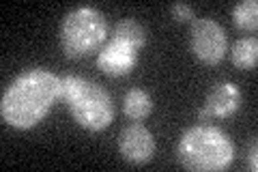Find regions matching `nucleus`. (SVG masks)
<instances>
[{
	"instance_id": "nucleus-3",
	"label": "nucleus",
	"mask_w": 258,
	"mask_h": 172,
	"mask_svg": "<svg viewBox=\"0 0 258 172\" xmlns=\"http://www.w3.org/2000/svg\"><path fill=\"white\" fill-rule=\"evenodd\" d=\"M60 97L67 101L71 117L84 129L101 132L114 119L112 97L97 82L78 76H64L60 78Z\"/></svg>"
},
{
	"instance_id": "nucleus-2",
	"label": "nucleus",
	"mask_w": 258,
	"mask_h": 172,
	"mask_svg": "<svg viewBox=\"0 0 258 172\" xmlns=\"http://www.w3.org/2000/svg\"><path fill=\"white\" fill-rule=\"evenodd\" d=\"M176 157L191 172H217L235 159L232 138L213 125H194L179 138Z\"/></svg>"
},
{
	"instance_id": "nucleus-5",
	"label": "nucleus",
	"mask_w": 258,
	"mask_h": 172,
	"mask_svg": "<svg viewBox=\"0 0 258 172\" xmlns=\"http://www.w3.org/2000/svg\"><path fill=\"white\" fill-rule=\"evenodd\" d=\"M194 56L205 65H217L228 52L226 30L211 18H194L189 28Z\"/></svg>"
},
{
	"instance_id": "nucleus-13",
	"label": "nucleus",
	"mask_w": 258,
	"mask_h": 172,
	"mask_svg": "<svg viewBox=\"0 0 258 172\" xmlns=\"http://www.w3.org/2000/svg\"><path fill=\"white\" fill-rule=\"evenodd\" d=\"M172 15L179 22H187V20H194V9L185 3H174L172 5Z\"/></svg>"
},
{
	"instance_id": "nucleus-1",
	"label": "nucleus",
	"mask_w": 258,
	"mask_h": 172,
	"mask_svg": "<svg viewBox=\"0 0 258 172\" xmlns=\"http://www.w3.org/2000/svg\"><path fill=\"white\" fill-rule=\"evenodd\" d=\"M60 97V78L43 67H32L15 78L0 101L7 125L28 129L47 117Z\"/></svg>"
},
{
	"instance_id": "nucleus-12",
	"label": "nucleus",
	"mask_w": 258,
	"mask_h": 172,
	"mask_svg": "<svg viewBox=\"0 0 258 172\" xmlns=\"http://www.w3.org/2000/svg\"><path fill=\"white\" fill-rule=\"evenodd\" d=\"M232 22L237 24L241 30H256L258 26V3L256 0H243V3L235 5L232 9Z\"/></svg>"
},
{
	"instance_id": "nucleus-8",
	"label": "nucleus",
	"mask_w": 258,
	"mask_h": 172,
	"mask_svg": "<svg viewBox=\"0 0 258 172\" xmlns=\"http://www.w3.org/2000/svg\"><path fill=\"white\" fill-rule=\"evenodd\" d=\"M136 61H138V50H134L132 45L120 43V41H114V39L97 54V67L114 78L125 76V73L132 71Z\"/></svg>"
},
{
	"instance_id": "nucleus-14",
	"label": "nucleus",
	"mask_w": 258,
	"mask_h": 172,
	"mask_svg": "<svg viewBox=\"0 0 258 172\" xmlns=\"http://www.w3.org/2000/svg\"><path fill=\"white\" fill-rule=\"evenodd\" d=\"M247 166H249V170H252V172H256V170H258V144H256V142L252 144V149H249V155H247Z\"/></svg>"
},
{
	"instance_id": "nucleus-4",
	"label": "nucleus",
	"mask_w": 258,
	"mask_h": 172,
	"mask_svg": "<svg viewBox=\"0 0 258 172\" xmlns=\"http://www.w3.org/2000/svg\"><path fill=\"white\" fill-rule=\"evenodd\" d=\"M108 37V22L95 7L71 9L60 22V45L69 59H82L95 52Z\"/></svg>"
},
{
	"instance_id": "nucleus-11",
	"label": "nucleus",
	"mask_w": 258,
	"mask_h": 172,
	"mask_svg": "<svg viewBox=\"0 0 258 172\" xmlns=\"http://www.w3.org/2000/svg\"><path fill=\"white\" fill-rule=\"evenodd\" d=\"M232 65L237 69H254L258 63V41L254 37H241L232 45Z\"/></svg>"
},
{
	"instance_id": "nucleus-9",
	"label": "nucleus",
	"mask_w": 258,
	"mask_h": 172,
	"mask_svg": "<svg viewBox=\"0 0 258 172\" xmlns=\"http://www.w3.org/2000/svg\"><path fill=\"white\" fill-rule=\"evenodd\" d=\"M153 110V99L147 91H142V88H129L125 99H123V112L127 119L132 121H142L147 119Z\"/></svg>"
},
{
	"instance_id": "nucleus-6",
	"label": "nucleus",
	"mask_w": 258,
	"mask_h": 172,
	"mask_svg": "<svg viewBox=\"0 0 258 172\" xmlns=\"http://www.w3.org/2000/svg\"><path fill=\"white\" fill-rule=\"evenodd\" d=\"M118 153L129 163H147L155 153V138L142 123H132L118 136Z\"/></svg>"
},
{
	"instance_id": "nucleus-10",
	"label": "nucleus",
	"mask_w": 258,
	"mask_h": 172,
	"mask_svg": "<svg viewBox=\"0 0 258 172\" xmlns=\"http://www.w3.org/2000/svg\"><path fill=\"white\" fill-rule=\"evenodd\" d=\"M112 39L114 41H120V43H127L132 45L134 50H142L144 43H147V30L136 20H120L116 26H114V32H112Z\"/></svg>"
},
{
	"instance_id": "nucleus-7",
	"label": "nucleus",
	"mask_w": 258,
	"mask_h": 172,
	"mask_svg": "<svg viewBox=\"0 0 258 172\" xmlns=\"http://www.w3.org/2000/svg\"><path fill=\"white\" fill-rule=\"evenodd\" d=\"M241 105V91L232 84V82H222V84H215L207 95L205 108L198 112V119L203 121L207 117H230L232 112H237Z\"/></svg>"
}]
</instances>
